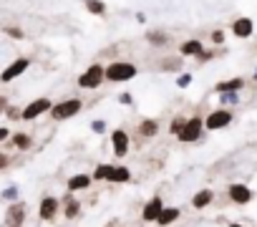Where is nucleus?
Here are the masks:
<instances>
[{"instance_id": "obj_33", "label": "nucleus", "mask_w": 257, "mask_h": 227, "mask_svg": "<svg viewBox=\"0 0 257 227\" xmlns=\"http://www.w3.org/2000/svg\"><path fill=\"white\" fill-rule=\"evenodd\" d=\"M209 38H212V43H217V46H219V43H224V31H212V36H209Z\"/></svg>"}, {"instance_id": "obj_29", "label": "nucleus", "mask_w": 257, "mask_h": 227, "mask_svg": "<svg viewBox=\"0 0 257 227\" xmlns=\"http://www.w3.org/2000/svg\"><path fill=\"white\" fill-rule=\"evenodd\" d=\"M18 194H21L18 187H6V189H3V199H8V202H16Z\"/></svg>"}, {"instance_id": "obj_31", "label": "nucleus", "mask_w": 257, "mask_h": 227, "mask_svg": "<svg viewBox=\"0 0 257 227\" xmlns=\"http://www.w3.org/2000/svg\"><path fill=\"white\" fill-rule=\"evenodd\" d=\"M219 101H222V103H237L239 96H237V93H219Z\"/></svg>"}, {"instance_id": "obj_15", "label": "nucleus", "mask_w": 257, "mask_h": 227, "mask_svg": "<svg viewBox=\"0 0 257 227\" xmlns=\"http://www.w3.org/2000/svg\"><path fill=\"white\" fill-rule=\"evenodd\" d=\"M252 31H254V23H252L249 18H237V21L232 23V33H234L237 38H249Z\"/></svg>"}, {"instance_id": "obj_27", "label": "nucleus", "mask_w": 257, "mask_h": 227, "mask_svg": "<svg viewBox=\"0 0 257 227\" xmlns=\"http://www.w3.org/2000/svg\"><path fill=\"white\" fill-rule=\"evenodd\" d=\"M182 58H184V56L164 58V61H162V71H179V68H182Z\"/></svg>"}, {"instance_id": "obj_11", "label": "nucleus", "mask_w": 257, "mask_h": 227, "mask_svg": "<svg viewBox=\"0 0 257 227\" xmlns=\"http://www.w3.org/2000/svg\"><path fill=\"white\" fill-rule=\"evenodd\" d=\"M26 204L23 202H13L6 212V224L8 227H23V219H26Z\"/></svg>"}, {"instance_id": "obj_19", "label": "nucleus", "mask_w": 257, "mask_h": 227, "mask_svg": "<svg viewBox=\"0 0 257 227\" xmlns=\"http://www.w3.org/2000/svg\"><path fill=\"white\" fill-rule=\"evenodd\" d=\"M139 134H142L144 139H154V137L159 134V122H157V119H144V122L139 124Z\"/></svg>"}, {"instance_id": "obj_35", "label": "nucleus", "mask_w": 257, "mask_h": 227, "mask_svg": "<svg viewBox=\"0 0 257 227\" xmlns=\"http://www.w3.org/2000/svg\"><path fill=\"white\" fill-rule=\"evenodd\" d=\"M8 139H13L11 137V129L8 127H0V142H8Z\"/></svg>"}, {"instance_id": "obj_37", "label": "nucleus", "mask_w": 257, "mask_h": 227, "mask_svg": "<svg viewBox=\"0 0 257 227\" xmlns=\"http://www.w3.org/2000/svg\"><path fill=\"white\" fill-rule=\"evenodd\" d=\"M8 162H11V159H8V154L0 157V169H6V167H8Z\"/></svg>"}, {"instance_id": "obj_4", "label": "nucleus", "mask_w": 257, "mask_h": 227, "mask_svg": "<svg viewBox=\"0 0 257 227\" xmlns=\"http://www.w3.org/2000/svg\"><path fill=\"white\" fill-rule=\"evenodd\" d=\"M53 106H56V103H51V98H48V96L33 98V101L23 108V122H33V119H38V117H41V113H51V111H53Z\"/></svg>"}, {"instance_id": "obj_12", "label": "nucleus", "mask_w": 257, "mask_h": 227, "mask_svg": "<svg viewBox=\"0 0 257 227\" xmlns=\"http://www.w3.org/2000/svg\"><path fill=\"white\" fill-rule=\"evenodd\" d=\"M227 194H229V199H232L234 204H247V202H252V189L244 187V184H232V187L227 189Z\"/></svg>"}, {"instance_id": "obj_25", "label": "nucleus", "mask_w": 257, "mask_h": 227, "mask_svg": "<svg viewBox=\"0 0 257 227\" xmlns=\"http://www.w3.org/2000/svg\"><path fill=\"white\" fill-rule=\"evenodd\" d=\"M147 41H149L152 46H167V43H169V36H167V33H159V31H149V33H147Z\"/></svg>"}, {"instance_id": "obj_7", "label": "nucleus", "mask_w": 257, "mask_h": 227, "mask_svg": "<svg viewBox=\"0 0 257 227\" xmlns=\"http://www.w3.org/2000/svg\"><path fill=\"white\" fill-rule=\"evenodd\" d=\"M58 209H61V202H58L53 194H46V197L41 199V204H38V217H41L43 222H51V219L58 214Z\"/></svg>"}, {"instance_id": "obj_23", "label": "nucleus", "mask_w": 257, "mask_h": 227, "mask_svg": "<svg viewBox=\"0 0 257 227\" xmlns=\"http://www.w3.org/2000/svg\"><path fill=\"white\" fill-rule=\"evenodd\" d=\"M86 11L91 13V16H106V3L103 0H86Z\"/></svg>"}, {"instance_id": "obj_3", "label": "nucleus", "mask_w": 257, "mask_h": 227, "mask_svg": "<svg viewBox=\"0 0 257 227\" xmlns=\"http://www.w3.org/2000/svg\"><path fill=\"white\" fill-rule=\"evenodd\" d=\"M106 81V68L101 63H91L81 76H78V86L81 88H98Z\"/></svg>"}, {"instance_id": "obj_20", "label": "nucleus", "mask_w": 257, "mask_h": 227, "mask_svg": "<svg viewBox=\"0 0 257 227\" xmlns=\"http://www.w3.org/2000/svg\"><path fill=\"white\" fill-rule=\"evenodd\" d=\"M179 214H182L179 207H164V212H162V217H159V224H162V227H169L172 222L179 219Z\"/></svg>"}, {"instance_id": "obj_21", "label": "nucleus", "mask_w": 257, "mask_h": 227, "mask_svg": "<svg viewBox=\"0 0 257 227\" xmlns=\"http://www.w3.org/2000/svg\"><path fill=\"white\" fill-rule=\"evenodd\" d=\"M128 179H132V169H128V167H113V174H111L108 182L123 184V182H128Z\"/></svg>"}, {"instance_id": "obj_5", "label": "nucleus", "mask_w": 257, "mask_h": 227, "mask_svg": "<svg viewBox=\"0 0 257 227\" xmlns=\"http://www.w3.org/2000/svg\"><path fill=\"white\" fill-rule=\"evenodd\" d=\"M229 124H232V111L229 108H217V111H209L204 117L207 132H219V129H224Z\"/></svg>"}, {"instance_id": "obj_1", "label": "nucleus", "mask_w": 257, "mask_h": 227, "mask_svg": "<svg viewBox=\"0 0 257 227\" xmlns=\"http://www.w3.org/2000/svg\"><path fill=\"white\" fill-rule=\"evenodd\" d=\"M137 73H139V68L128 61H113L111 66H106V81H111V83L132 81Z\"/></svg>"}, {"instance_id": "obj_28", "label": "nucleus", "mask_w": 257, "mask_h": 227, "mask_svg": "<svg viewBox=\"0 0 257 227\" xmlns=\"http://www.w3.org/2000/svg\"><path fill=\"white\" fill-rule=\"evenodd\" d=\"M3 33H6L8 38H13V41H23V38H26L23 28H16V26H6V28H3Z\"/></svg>"}, {"instance_id": "obj_17", "label": "nucleus", "mask_w": 257, "mask_h": 227, "mask_svg": "<svg viewBox=\"0 0 257 227\" xmlns=\"http://www.w3.org/2000/svg\"><path fill=\"white\" fill-rule=\"evenodd\" d=\"M202 53H204V46H202V41H197V38L184 41L182 48H179V56H194V58H199Z\"/></svg>"}, {"instance_id": "obj_6", "label": "nucleus", "mask_w": 257, "mask_h": 227, "mask_svg": "<svg viewBox=\"0 0 257 227\" xmlns=\"http://www.w3.org/2000/svg\"><path fill=\"white\" fill-rule=\"evenodd\" d=\"M204 129H207V127H204L202 117H192V119L187 122L184 132L179 134V142H184V144H194V142H199V139H202Z\"/></svg>"}, {"instance_id": "obj_13", "label": "nucleus", "mask_w": 257, "mask_h": 227, "mask_svg": "<svg viewBox=\"0 0 257 227\" xmlns=\"http://www.w3.org/2000/svg\"><path fill=\"white\" fill-rule=\"evenodd\" d=\"M242 88H244V78H242V76H234V78L219 81V83L214 86L217 93H237V91H242Z\"/></svg>"}, {"instance_id": "obj_34", "label": "nucleus", "mask_w": 257, "mask_h": 227, "mask_svg": "<svg viewBox=\"0 0 257 227\" xmlns=\"http://www.w3.org/2000/svg\"><path fill=\"white\" fill-rule=\"evenodd\" d=\"M214 56H217V53H214V51H204V53H202V56H199V58H197V61H199V63H207V61H212V58H214Z\"/></svg>"}, {"instance_id": "obj_30", "label": "nucleus", "mask_w": 257, "mask_h": 227, "mask_svg": "<svg viewBox=\"0 0 257 227\" xmlns=\"http://www.w3.org/2000/svg\"><path fill=\"white\" fill-rule=\"evenodd\" d=\"M189 83H192V76H189V73H182V76H177V86H179V88H187Z\"/></svg>"}, {"instance_id": "obj_39", "label": "nucleus", "mask_w": 257, "mask_h": 227, "mask_svg": "<svg viewBox=\"0 0 257 227\" xmlns=\"http://www.w3.org/2000/svg\"><path fill=\"white\" fill-rule=\"evenodd\" d=\"M254 81H257V68H254Z\"/></svg>"}, {"instance_id": "obj_10", "label": "nucleus", "mask_w": 257, "mask_h": 227, "mask_svg": "<svg viewBox=\"0 0 257 227\" xmlns=\"http://www.w3.org/2000/svg\"><path fill=\"white\" fill-rule=\"evenodd\" d=\"M162 212H164V202H162V197L157 194V197H152V199L144 204V209H142V217H144L147 222H159Z\"/></svg>"}, {"instance_id": "obj_14", "label": "nucleus", "mask_w": 257, "mask_h": 227, "mask_svg": "<svg viewBox=\"0 0 257 227\" xmlns=\"http://www.w3.org/2000/svg\"><path fill=\"white\" fill-rule=\"evenodd\" d=\"M61 204H63V217H66V219H76V217L81 214V202L73 197V192H68Z\"/></svg>"}, {"instance_id": "obj_26", "label": "nucleus", "mask_w": 257, "mask_h": 227, "mask_svg": "<svg viewBox=\"0 0 257 227\" xmlns=\"http://www.w3.org/2000/svg\"><path fill=\"white\" fill-rule=\"evenodd\" d=\"M11 142H13V147H18V149H28V147L33 144L31 134H26V132H18V134H16Z\"/></svg>"}, {"instance_id": "obj_16", "label": "nucleus", "mask_w": 257, "mask_h": 227, "mask_svg": "<svg viewBox=\"0 0 257 227\" xmlns=\"http://www.w3.org/2000/svg\"><path fill=\"white\" fill-rule=\"evenodd\" d=\"M93 182V174H73L68 177V192H83Z\"/></svg>"}, {"instance_id": "obj_2", "label": "nucleus", "mask_w": 257, "mask_h": 227, "mask_svg": "<svg viewBox=\"0 0 257 227\" xmlns=\"http://www.w3.org/2000/svg\"><path fill=\"white\" fill-rule=\"evenodd\" d=\"M81 108H83V101L81 98H63V101H58L53 106L51 119L53 122H68V119L76 117V113H81Z\"/></svg>"}, {"instance_id": "obj_8", "label": "nucleus", "mask_w": 257, "mask_h": 227, "mask_svg": "<svg viewBox=\"0 0 257 227\" xmlns=\"http://www.w3.org/2000/svg\"><path fill=\"white\" fill-rule=\"evenodd\" d=\"M31 68V61L28 58H16L6 71H3V76H0V81H3V83H11L13 78H18V76H23L26 71Z\"/></svg>"}, {"instance_id": "obj_9", "label": "nucleus", "mask_w": 257, "mask_h": 227, "mask_svg": "<svg viewBox=\"0 0 257 227\" xmlns=\"http://www.w3.org/2000/svg\"><path fill=\"white\" fill-rule=\"evenodd\" d=\"M111 147H113V154H116L118 159L126 157V154H128V147H132V142H128V134H126L123 129L111 132Z\"/></svg>"}, {"instance_id": "obj_24", "label": "nucleus", "mask_w": 257, "mask_h": 227, "mask_svg": "<svg viewBox=\"0 0 257 227\" xmlns=\"http://www.w3.org/2000/svg\"><path fill=\"white\" fill-rule=\"evenodd\" d=\"M187 122H189V119H184V117H182V113H177V117L172 119V127H169V134H174V137L179 139V134L184 132V127H187Z\"/></svg>"}, {"instance_id": "obj_36", "label": "nucleus", "mask_w": 257, "mask_h": 227, "mask_svg": "<svg viewBox=\"0 0 257 227\" xmlns=\"http://www.w3.org/2000/svg\"><path fill=\"white\" fill-rule=\"evenodd\" d=\"M118 101L128 106V103H132V93H121V96H118Z\"/></svg>"}, {"instance_id": "obj_32", "label": "nucleus", "mask_w": 257, "mask_h": 227, "mask_svg": "<svg viewBox=\"0 0 257 227\" xmlns=\"http://www.w3.org/2000/svg\"><path fill=\"white\" fill-rule=\"evenodd\" d=\"M91 129H93L96 134H103V132H106V122H103V119H96V122L91 124Z\"/></svg>"}, {"instance_id": "obj_22", "label": "nucleus", "mask_w": 257, "mask_h": 227, "mask_svg": "<svg viewBox=\"0 0 257 227\" xmlns=\"http://www.w3.org/2000/svg\"><path fill=\"white\" fill-rule=\"evenodd\" d=\"M111 174H113V167H111V164H98V167L93 169V179H96V182H108Z\"/></svg>"}, {"instance_id": "obj_38", "label": "nucleus", "mask_w": 257, "mask_h": 227, "mask_svg": "<svg viewBox=\"0 0 257 227\" xmlns=\"http://www.w3.org/2000/svg\"><path fill=\"white\" fill-rule=\"evenodd\" d=\"M227 227H244V224H239V222H232V224H227Z\"/></svg>"}, {"instance_id": "obj_18", "label": "nucleus", "mask_w": 257, "mask_h": 227, "mask_svg": "<svg viewBox=\"0 0 257 227\" xmlns=\"http://www.w3.org/2000/svg\"><path fill=\"white\" fill-rule=\"evenodd\" d=\"M212 199H214V192H212V189H199V192L192 197V207H194V209H204V207L212 204Z\"/></svg>"}]
</instances>
